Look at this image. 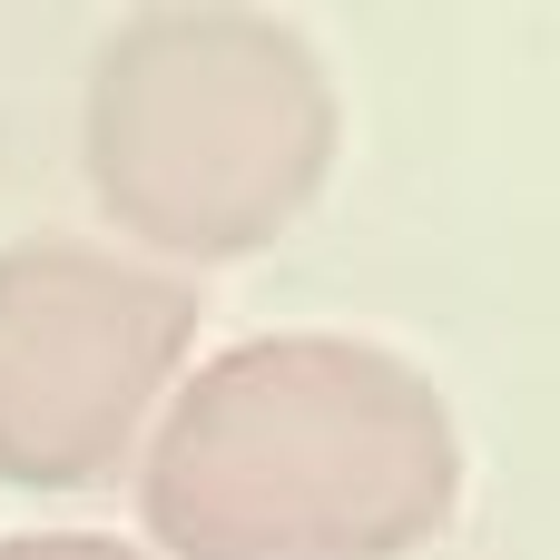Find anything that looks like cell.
I'll return each instance as SVG.
<instances>
[{"label": "cell", "instance_id": "1", "mask_svg": "<svg viewBox=\"0 0 560 560\" xmlns=\"http://www.w3.org/2000/svg\"><path fill=\"white\" fill-rule=\"evenodd\" d=\"M453 502V404L423 364L354 335L207 354L138 453V512L167 560H413Z\"/></svg>", "mask_w": 560, "mask_h": 560}, {"label": "cell", "instance_id": "2", "mask_svg": "<svg viewBox=\"0 0 560 560\" xmlns=\"http://www.w3.org/2000/svg\"><path fill=\"white\" fill-rule=\"evenodd\" d=\"M335 79L276 10H138L98 39L79 158L148 256H256L335 177Z\"/></svg>", "mask_w": 560, "mask_h": 560}, {"label": "cell", "instance_id": "3", "mask_svg": "<svg viewBox=\"0 0 560 560\" xmlns=\"http://www.w3.org/2000/svg\"><path fill=\"white\" fill-rule=\"evenodd\" d=\"M197 354V295L89 236L0 246V482L89 492L148 453Z\"/></svg>", "mask_w": 560, "mask_h": 560}, {"label": "cell", "instance_id": "4", "mask_svg": "<svg viewBox=\"0 0 560 560\" xmlns=\"http://www.w3.org/2000/svg\"><path fill=\"white\" fill-rule=\"evenodd\" d=\"M0 560H148V551H128L108 532H20V541H0Z\"/></svg>", "mask_w": 560, "mask_h": 560}]
</instances>
